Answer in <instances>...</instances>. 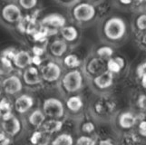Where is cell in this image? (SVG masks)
I'll use <instances>...</instances> for the list:
<instances>
[{"label":"cell","mask_w":146,"mask_h":145,"mask_svg":"<svg viewBox=\"0 0 146 145\" xmlns=\"http://www.w3.org/2000/svg\"><path fill=\"white\" fill-rule=\"evenodd\" d=\"M127 26L124 20L118 17H112L104 22L103 26L104 36L109 42H119L126 34Z\"/></svg>","instance_id":"1"},{"label":"cell","mask_w":146,"mask_h":145,"mask_svg":"<svg viewBox=\"0 0 146 145\" xmlns=\"http://www.w3.org/2000/svg\"><path fill=\"white\" fill-rule=\"evenodd\" d=\"M61 84L63 89L68 93H74L80 91L84 84L82 73L77 69L71 70L62 77Z\"/></svg>","instance_id":"2"},{"label":"cell","mask_w":146,"mask_h":145,"mask_svg":"<svg viewBox=\"0 0 146 145\" xmlns=\"http://www.w3.org/2000/svg\"><path fill=\"white\" fill-rule=\"evenodd\" d=\"M73 18L78 23H89L96 16V9L90 2L75 4L72 11Z\"/></svg>","instance_id":"3"},{"label":"cell","mask_w":146,"mask_h":145,"mask_svg":"<svg viewBox=\"0 0 146 145\" xmlns=\"http://www.w3.org/2000/svg\"><path fill=\"white\" fill-rule=\"evenodd\" d=\"M43 111L49 118L60 119L64 114V107L63 103L57 98H48L44 101Z\"/></svg>","instance_id":"4"},{"label":"cell","mask_w":146,"mask_h":145,"mask_svg":"<svg viewBox=\"0 0 146 145\" xmlns=\"http://www.w3.org/2000/svg\"><path fill=\"white\" fill-rule=\"evenodd\" d=\"M40 73H41L42 79L44 81L47 83H54L61 78L62 68L56 63L48 62L41 68Z\"/></svg>","instance_id":"5"},{"label":"cell","mask_w":146,"mask_h":145,"mask_svg":"<svg viewBox=\"0 0 146 145\" xmlns=\"http://www.w3.org/2000/svg\"><path fill=\"white\" fill-rule=\"evenodd\" d=\"M2 119V129L10 137H13L21 131V122L19 119L16 117L13 113H10Z\"/></svg>","instance_id":"6"},{"label":"cell","mask_w":146,"mask_h":145,"mask_svg":"<svg viewBox=\"0 0 146 145\" xmlns=\"http://www.w3.org/2000/svg\"><path fill=\"white\" fill-rule=\"evenodd\" d=\"M22 12L16 4L10 3L6 5L2 9V18L5 22L9 24H17L22 18Z\"/></svg>","instance_id":"7"},{"label":"cell","mask_w":146,"mask_h":145,"mask_svg":"<svg viewBox=\"0 0 146 145\" xmlns=\"http://www.w3.org/2000/svg\"><path fill=\"white\" fill-rule=\"evenodd\" d=\"M40 23L54 31H58L64 26H66V19L61 14L53 13L44 17Z\"/></svg>","instance_id":"8"},{"label":"cell","mask_w":146,"mask_h":145,"mask_svg":"<svg viewBox=\"0 0 146 145\" xmlns=\"http://www.w3.org/2000/svg\"><path fill=\"white\" fill-rule=\"evenodd\" d=\"M2 87L4 92L9 95H15L23 89V83L17 75H9L3 80Z\"/></svg>","instance_id":"9"},{"label":"cell","mask_w":146,"mask_h":145,"mask_svg":"<svg viewBox=\"0 0 146 145\" xmlns=\"http://www.w3.org/2000/svg\"><path fill=\"white\" fill-rule=\"evenodd\" d=\"M93 83L95 87L100 90H106L113 85V73L109 70H104L103 73H99L98 75L94 76Z\"/></svg>","instance_id":"10"},{"label":"cell","mask_w":146,"mask_h":145,"mask_svg":"<svg viewBox=\"0 0 146 145\" xmlns=\"http://www.w3.org/2000/svg\"><path fill=\"white\" fill-rule=\"evenodd\" d=\"M23 80L27 85L35 86L41 83L42 76L41 73H39L37 67L33 64V66H28L25 70L23 73Z\"/></svg>","instance_id":"11"},{"label":"cell","mask_w":146,"mask_h":145,"mask_svg":"<svg viewBox=\"0 0 146 145\" xmlns=\"http://www.w3.org/2000/svg\"><path fill=\"white\" fill-rule=\"evenodd\" d=\"M37 26L38 24L36 23V17L33 15H27V16L22 17L17 23V28L19 31L29 34H31L35 31Z\"/></svg>","instance_id":"12"},{"label":"cell","mask_w":146,"mask_h":145,"mask_svg":"<svg viewBox=\"0 0 146 145\" xmlns=\"http://www.w3.org/2000/svg\"><path fill=\"white\" fill-rule=\"evenodd\" d=\"M34 105V99L28 94H21L15 101V110L20 114L27 113Z\"/></svg>","instance_id":"13"},{"label":"cell","mask_w":146,"mask_h":145,"mask_svg":"<svg viewBox=\"0 0 146 145\" xmlns=\"http://www.w3.org/2000/svg\"><path fill=\"white\" fill-rule=\"evenodd\" d=\"M68 48V43L62 39H54L53 42L50 43L48 50L50 54L55 58L62 57L64 54L66 53Z\"/></svg>","instance_id":"14"},{"label":"cell","mask_w":146,"mask_h":145,"mask_svg":"<svg viewBox=\"0 0 146 145\" xmlns=\"http://www.w3.org/2000/svg\"><path fill=\"white\" fill-rule=\"evenodd\" d=\"M14 66L18 69H26L32 64V56L27 51H21L17 52L16 56L13 59Z\"/></svg>","instance_id":"15"},{"label":"cell","mask_w":146,"mask_h":145,"mask_svg":"<svg viewBox=\"0 0 146 145\" xmlns=\"http://www.w3.org/2000/svg\"><path fill=\"white\" fill-rule=\"evenodd\" d=\"M104 60L100 58L98 56L92 58L90 61L88 62L87 66H86V70L87 73H90L91 75L94 77L98 75L99 73H103L104 71Z\"/></svg>","instance_id":"16"},{"label":"cell","mask_w":146,"mask_h":145,"mask_svg":"<svg viewBox=\"0 0 146 145\" xmlns=\"http://www.w3.org/2000/svg\"><path fill=\"white\" fill-rule=\"evenodd\" d=\"M62 127H63V122L60 121L59 119H55V118H50L47 121H44V122L42 125L43 131L48 134L58 132L62 129Z\"/></svg>","instance_id":"17"},{"label":"cell","mask_w":146,"mask_h":145,"mask_svg":"<svg viewBox=\"0 0 146 145\" xmlns=\"http://www.w3.org/2000/svg\"><path fill=\"white\" fill-rule=\"evenodd\" d=\"M59 33L64 40L67 43H73L76 41V39L79 36V33L77 29L73 26H64L59 30Z\"/></svg>","instance_id":"18"},{"label":"cell","mask_w":146,"mask_h":145,"mask_svg":"<svg viewBox=\"0 0 146 145\" xmlns=\"http://www.w3.org/2000/svg\"><path fill=\"white\" fill-rule=\"evenodd\" d=\"M46 113L42 110H35L28 116V122L35 128L42 127L43 123L46 121Z\"/></svg>","instance_id":"19"},{"label":"cell","mask_w":146,"mask_h":145,"mask_svg":"<svg viewBox=\"0 0 146 145\" xmlns=\"http://www.w3.org/2000/svg\"><path fill=\"white\" fill-rule=\"evenodd\" d=\"M136 123V118L132 113L125 112L123 113L118 118V124L123 129H131L133 128Z\"/></svg>","instance_id":"20"},{"label":"cell","mask_w":146,"mask_h":145,"mask_svg":"<svg viewBox=\"0 0 146 145\" xmlns=\"http://www.w3.org/2000/svg\"><path fill=\"white\" fill-rule=\"evenodd\" d=\"M125 66V61L123 57L116 56L110 58L106 63V69L113 74L120 73Z\"/></svg>","instance_id":"21"},{"label":"cell","mask_w":146,"mask_h":145,"mask_svg":"<svg viewBox=\"0 0 146 145\" xmlns=\"http://www.w3.org/2000/svg\"><path fill=\"white\" fill-rule=\"evenodd\" d=\"M66 106L69 111L73 113H77L84 106L83 99L79 95H71L66 100Z\"/></svg>","instance_id":"22"},{"label":"cell","mask_w":146,"mask_h":145,"mask_svg":"<svg viewBox=\"0 0 146 145\" xmlns=\"http://www.w3.org/2000/svg\"><path fill=\"white\" fill-rule=\"evenodd\" d=\"M50 134L46 133L44 131H36L34 132L33 134L30 137V142L33 144H47L48 140H49Z\"/></svg>","instance_id":"23"},{"label":"cell","mask_w":146,"mask_h":145,"mask_svg":"<svg viewBox=\"0 0 146 145\" xmlns=\"http://www.w3.org/2000/svg\"><path fill=\"white\" fill-rule=\"evenodd\" d=\"M63 62L65 67H67L68 69H71V70L76 69L77 67L80 66V64H81V60L79 59V57L76 54H69L67 56H65Z\"/></svg>","instance_id":"24"},{"label":"cell","mask_w":146,"mask_h":145,"mask_svg":"<svg viewBox=\"0 0 146 145\" xmlns=\"http://www.w3.org/2000/svg\"><path fill=\"white\" fill-rule=\"evenodd\" d=\"M13 61L6 56H1V68H0V72H1V75L6 76L10 74L14 70L13 67Z\"/></svg>","instance_id":"25"},{"label":"cell","mask_w":146,"mask_h":145,"mask_svg":"<svg viewBox=\"0 0 146 145\" xmlns=\"http://www.w3.org/2000/svg\"><path fill=\"white\" fill-rule=\"evenodd\" d=\"M113 49L109 46H103L96 49V56L104 59V61H108L110 58L113 57Z\"/></svg>","instance_id":"26"},{"label":"cell","mask_w":146,"mask_h":145,"mask_svg":"<svg viewBox=\"0 0 146 145\" xmlns=\"http://www.w3.org/2000/svg\"><path fill=\"white\" fill-rule=\"evenodd\" d=\"M74 143L73 137L68 133H61L54 138V140L52 142V144L54 145H72Z\"/></svg>","instance_id":"27"},{"label":"cell","mask_w":146,"mask_h":145,"mask_svg":"<svg viewBox=\"0 0 146 145\" xmlns=\"http://www.w3.org/2000/svg\"><path fill=\"white\" fill-rule=\"evenodd\" d=\"M12 106L11 103L6 98H3L0 102V111H1V118L7 116L8 114L12 113Z\"/></svg>","instance_id":"28"},{"label":"cell","mask_w":146,"mask_h":145,"mask_svg":"<svg viewBox=\"0 0 146 145\" xmlns=\"http://www.w3.org/2000/svg\"><path fill=\"white\" fill-rule=\"evenodd\" d=\"M135 26L139 31H146V14H142L137 17Z\"/></svg>","instance_id":"29"},{"label":"cell","mask_w":146,"mask_h":145,"mask_svg":"<svg viewBox=\"0 0 146 145\" xmlns=\"http://www.w3.org/2000/svg\"><path fill=\"white\" fill-rule=\"evenodd\" d=\"M38 0H18L19 6L25 10H30L36 7Z\"/></svg>","instance_id":"30"},{"label":"cell","mask_w":146,"mask_h":145,"mask_svg":"<svg viewBox=\"0 0 146 145\" xmlns=\"http://www.w3.org/2000/svg\"><path fill=\"white\" fill-rule=\"evenodd\" d=\"M95 142H96L89 136H80L76 141V144L78 145H94Z\"/></svg>","instance_id":"31"},{"label":"cell","mask_w":146,"mask_h":145,"mask_svg":"<svg viewBox=\"0 0 146 145\" xmlns=\"http://www.w3.org/2000/svg\"><path fill=\"white\" fill-rule=\"evenodd\" d=\"M94 129H95L94 124L93 122H90L84 123L83 126H82L83 132H85V133H91V132H93L94 131Z\"/></svg>","instance_id":"32"},{"label":"cell","mask_w":146,"mask_h":145,"mask_svg":"<svg viewBox=\"0 0 146 145\" xmlns=\"http://www.w3.org/2000/svg\"><path fill=\"white\" fill-rule=\"evenodd\" d=\"M119 4L123 7H133L137 3L140 2V0H118Z\"/></svg>","instance_id":"33"},{"label":"cell","mask_w":146,"mask_h":145,"mask_svg":"<svg viewBox=\"0 0 146 145\" xmlns=\"http://www.w3.org/2000/svg\"><path fill=\"white\" fill-rule=\"evenodd\" d=\"M16 54H17V52L15 51V49H13V48H7V49L4 50V51H3L2 56H6V57H7L9 59H11L12 61H13L15 56H16Z\"/></svg>","instance_id":"34"},{"label":"cell","mask_w":146,"mask_h":145,"mask_svg":"<svg viewBox=\"0 0 146 145\" xmlns=\"http://www.w3.org/2000/svg\"><path fill=\"white\" fill-rule=\"evenodd\" d=\"M44 48L39 46H35L32 48V53L34 56H42L43 54H44Z\"/></svg>","instance_id":"35"},{"label":"cell","mask_w":146,"mask_h":145,"mask_svg":"<svg viewBox=\"0 0 146 145\" xmlns=\"http://www.w3.org/2000/svg\"><path fill=\"white\" fill-rule=\"evenodd\" d=\"M10 142H10V136L7 135L5 132H2L1 134H0V143L2 145H7Z\"/></svg>","instance_id":"36"},{"label":"cell","mask_w":146,"mask_h":145,"mask_svg":"<svg viewBox=\"0 0 146 145\" xmlns=\"http://www.w3.org/2000/svg\"><path fill=\"white\" fill-rule=\"evenodd\" d=\"M138 130H139V133L141 136L146 137V120L140 122L138 126Z\"/></svg>","instance_id":"37"},{"label":"cell","mask_w":146,"mask_h":145,"mask_svg":"<svg viewBox=\"0 0 146 145\" xmlns=\"http://www.w3.org/2000/svg\"><path fill=\"white\" fill-rule=\"evenodd\" d=\"M41 64H42L41 56H32V64H34V66H39Z\"/></svg>","instance_id":"38"},{"label":"cell","mask_w":146,"mask_h":145,"mask_svg":"<svg viewBox=\"0 0 146 145\" xmlns=\"http://www.w3.org/2000/svg\"><path fill=\"white\" fill-rule=\"evenodd\" d=\"M57 1L64 6H73V5L77 4L79 0H57Z\"/></svg>","instance_id":"39"},{"label":"cell","mask_w":146,"mask_h":145,"mask_svg":"<svg viewBox=\"0 0 146 145\" xmlns=\"http://www.w3.org/2000/svg\"><path fill=\"white\" fill-rule=\"evenodd\" d=\"M114 142L110 139H106V140H103V141H100L99 144L101 145H111V144H113Z\"/></svg>","instance_id":"40"},{"label":"cell","mask_w":146,"mask_h":145,"mask_svg":"<svg viewBox=\"0 0 146 145\" xmlns=\"http://www.w3.org/2000/svg\"><path fill=\"white\" fill-rule=\"evenodd\" d=\"M140 77H141V82H142V85L144 88H146V71L144 73H143L142 75Z\"/></svg>","instance_id":"41"},{"label":"cell","mask_w":146,"mask_h":145,"mask_svg":"<svg viewBox=\"0 0 146 145\" xmlns=\"http://www.w3.org/2000/svg\"><path fill=\"white\" fill-rule=\"evenodd\" d=\"M146 71V62L143 64H142L140 67H139V70H138V73H139V76H141L142 75V73H144Z\"/></svg>","instance_id":"42"},{"label":"cell","mask_w":146,"mask_h":145,"mask_svg":"<svg viewBox=\"0 0 146 145\" xmlns=\"http://www.w3.org/2000/svg\"><path fill=\"white\" fill-rule=\"evenodd\" d=\"M141 44H142L144 47H146V33L142 36V38H141Z\"/></svg>","instance_id":"43"},{"label":"cell","mask_w":146,"mask_h":145,"mask_svg":"<svg viewBox=\"0 0 146 145\" xmlns=\"http://www.w3.org/2000/svg\"><path fill=\"white\" fill-rule=\"evenodd\" d=\"M85 2H93V1H96V0H84Z\"/></svg>","instance_id":"44"},{"label":"cell","mask_w":146,"mask_h":145,"mask_svg":"<svg viewBox=\"0 0 146 145\" xmlns=\"http://www.w3.org/2000/svg\"><path fill=\"white\" fill-rule=\"evenodd\" d=\"M144 10L146 11V2H145V5H144Z\"/></svg>","instance_id":"45"}]
</instances>
